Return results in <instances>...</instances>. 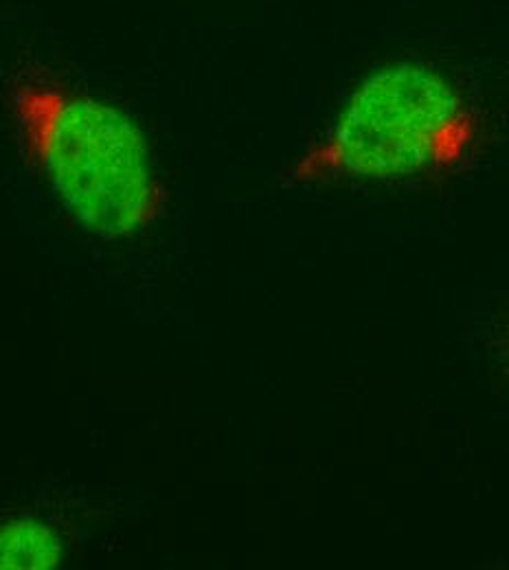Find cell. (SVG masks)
Masks as SVG:
<instances>
[{
	"label": "cell",
	"instance_id": "6da1fadb",
	"mask_svg": "<svg viewBox=\"0 0 509 570\" xmlns=\"http://www.w3.org/2000/svg\"><path fill=\"white\" fill-rule=\"evenodd\" d=\"M13 112L29 156L65 207L95 235L119 239L160 209L141 130L117 108L60 88L22 83Z\"/></svg>",
	"mask_w": 509,
	"mask_h": 570
},
{
	"label": "cell",
	"instance_id": "7a4b0ae2",
	"mask_svg": "<svg viewBox=\"0 0 509 570\" xmlns=\"http://www.w3.org/2000/svg\"><path fill=\"white\" fill-rule=\"evenodd\" d=\"M470 137V117L439 72L398 62L371 72L332 137L312 151L298 174L407 178L452 163Z\"/></svg>",
	"mask_w": 509,
	"mask_h": 570
},
{
	"label": "cell",
	"instance_id": "3957f363",
	"mask_svg": "<svg viewBox=\"0 0 509 570\" xmlns=\"http://www.w3.org/2000/svg\"><path fill=\"white\" fill-rule=\"evenodd\" d=\"M62 562V540L45 522L20 518L0 527V570H49Z\"/></svg>",
	"mask_w": 509,
	"mask_h": 570
}]
</instances>
